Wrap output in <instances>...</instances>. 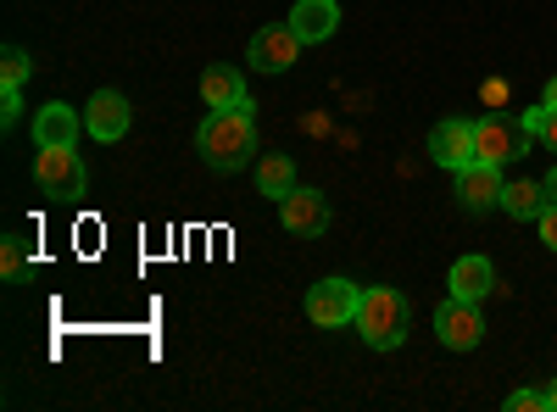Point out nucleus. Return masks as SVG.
Listing matches in <instances>:
<instances>
[{
    "label": "nucleus",
    "instance_id": "obj_1",
    "mask_svg": "<svg viewBox=\"0 0 557 412\" xmlns=\"http://www.w3.org/2000/svg\"><path fill=\"white\" fill-rule=\"evenodd\" d=\"M196 151L218 167V173H235L251 162L257 151V107L240 101V107H212L207 123L196 128Z\"/></svg>",
    "mask_w": 557,
    "mask_h": 412
},
{
    "label": "nucleus",
    "instance_id": "obj_2",
    "mask_svg": "<svg viewBox=\"0 0 557 412\" xmlns=\"http://www.w3.org/2000/svg\"><path fill=\"white\" fill-rule=\"evenodd\" d=\"M357 335L374 351H396L407 340V296L401 290H362L357 301Z\"/></svg>",
    "mask_w": 557,
    "mask_h": 412
},
{
    "label": "nucleus",
    "instance_id": "obj_3",
    "mask_svg": "<svg viewBox=\"0 0 557 412\" xmlns=\"http://www.w3.org/2000/svg\"><path fill=\"white\" fill-rule=\"evenodd\" d=\"M34 185L45 196H57V201H78L84 185H89V173H84L73 146H39L34 151Z\"/></svg>",
    "mask_w": 557,
    "mask_h": 412
},
{
    "label": "nucleus",
    "instance_id": "obj_4",
    "mask_svg": "<svg viewBox=\"0 0 557 412\" xmlns=\"http://www.w3.org/2000/svg\"><path fill=\"white\" fill-rule=\"evenodd\" d=\"M535 146V134L524 128V123H513L507 112H491V117H480L474 123V162H519L524 151Z\"/></svg>",
    "mask_w": 557,
    "mask_h": 412
},
{
    "label": "nucleus",
    "instance_id": "obj_5",
    "mask_svg": "<svg viewBox=\"0 0 557 412\" xmlns=\"http://www.w3.org/2000/svg\"><path fill=\"white\" fill-rule=\"evenodd\" d=\"M357 301H362V290L351 279H318L307 290V317L318 329H346V324H357Z\"/></svg>",
    "mask_w": 557,
    "mask_h": 412
},
{
    "label": "nucleus",
    "instance_id": "obj_6",
    "mask_svg": "<svg viewBox=\"0 0 557 412\" xmlns=\"http://www.w3.org/2000/svg\"><path fill=\"white\" fill-rule=\"evenodd\" d=\"M435 335H441V346H451V351H474V346L485 340L480 301H462V296H451V301L435 312Z\"/></svg>",
    "mask_w": 557,
    "mask_h": 412
},
{
    "label": "nucleus",
    "instance_id": "obj_7",
    "mask_svg": "<svg viewBox=\"0 0 557 412\" xmlns=\"http://www.w3.org/2000/svg\"><path fill=\"white\" fill-rule=\"evenodd\" d=\"M251 67L257 73H285L296 57H301V34L290 28V23H273V28H257V39H251Z\"/></svg>",
    "mask_w": 557,
    "mask_h": 412
},
{
    "label": "nucleus",
    "instance_id": "obj_8",
    "mask_svg": "<svg viewBox=\"0 0 557 412\" xmlns=\"http://www.w3.org/2000/svg\"><path fill=\"white\" fill-rule=\"evenodd\" d=\"M278 217H285L290 235L312 240V235H323V228H330V201H323L318 190H301V185H296L285 201H278Z\"/></svg>",
    "mask_w": 557,
    "mask_h": 412
},
{
    "label": "nucleus",
    "instance_id": "obj_9",
    "mask_svg": "<svg viewBox=\"0 0 557 412\" xmlns=\"http://www.w3.org/2000/svg\"><path fill=\"white\" fill-rule=\"evenodd\" d=\"M128 101L117 96V89H96V96H89V107H84V128L96 134V140H123L128 134Z\"/></svg>",
    "mask_w": 557,
    "mask_h": 412
},
{
    "label": "nucleus",
    "instance_id": "obj_10",
    "mask_svg": "<svg viewBox=\"0 0 557 412\" xmlns=\"http://www.w3.org/2000/svg\"><path fill=\"white\" fill-rule=\"evenodd\" d=\"M430 157L441 162V167H469L474 162V123H462V117H446L435 134H430Z\"/></svg>",
    "mask_w": 557,
    "mask_h": 412
},
{
    "label": "nucleus",
    "instance_id": "obj_11",
    "mask_svg": "<svg viewBox=\"0 0 557 412\" xmlns=\"http://www.w3.org/2000/svg\"><path fill=\"white\" fill-rule=\"evenodd\" d=\"M457 196L469 212H485L502 201V167L496 162H469V167H457Z\"/></svg>",
    "mask_w": 557,
    "mask_h": 412
},
{
    "label": "nucleus",
    "instance_id": "obj_12",
    "mask_svg": "<svg viewBox=\"0 0 557 412\" xmlns=\"http://www.w3.org/2000/svg\"><path fill=\"white\" fill-rule=\"evenodd\" d=\"M290 28L301 34V45H323L341 28V7H335V0H296V7H290Z\"/></svg>",
    "mask_w": 557,
    "mask_h": 412
},
{
    "label": "nucleus",
    "instance_id": "obj_13",
    "mask_svg": "<svg viewBox=\"0 0 557 412\" xmlns=\"http://www.w3.org/2000/svg\"><path fill=\"white\" fill-rule=\"evenodd\" d=\"M446 285H451V296H462V301H485L491 285H496V267H491V257H457Z\"/></svg>",
    "mask_w": 557,
    "mask_h": 412
},
{
    "label": "nucleus",
    "instance_id": "obj_14",
    "mask_svg": "<svg viewBox=\"0 0 557 412\" xmlns=\"http://www.w3.org/2000/svg\"><path fill=\"white\" fill-rule=\"evenodd\" d=\"M34 140L39 146H78V112L67 101H51L34 112Z\"/></svg>",
    "mask_w": 557,
    "mask_h": 412
},
{
    "label": "nucleus",
    "instance_id": "obj_15",
    "mask_svg": "<svg viewBox=\"0 0 557 412\" xmlns=\"http://www.w3.org/2000/svg\"><path fill=\"white\" fill-rule=\"evenodd\" d=\"M201 101L207 107H240L246 101V78L235 67H207L201 73Z\"/></svg>",
    "mask_w": 557,
    "mask_h": 412
},
{
    "label": "nucleus",
    "instance_id": "obj_16",
    "mask_svg": "<svg viewBox=\"0 0 557 412\" xmlns=\"http://www.w3.org/2000/svg\"><path fill=\"white\" fill-rule=\"evenodd\" d=\"M502 207L513 212L519 223H524V217L535 223V217L546 212V190H541V185H530V178H519V185H502Z\"/></svg>",
    "mask_w": 557,
    "mask_h": 412
},
{
    "label": "nucleus",
    "instance_id": "obj_17",
    "mask_svg": "<svg viewBox=\"0 0 557 412\" xmlns=\"http://www.w3.org/2000/svg\"><path fill=\"white\" fill-rule=\"evenodd\" d=\"M257 185H262V196L285 201V196L296 190V167H290V157H262V162H257Z\"/></svg>",
    "mask_w": 557,
    "mask_h": 412
},
{
    "label": "nucleus",
    "instance_id": "obj_18",
    "mask_svg": "<svg viewBox=\"0 0 557 412\" xmlns=\"http://www.w3.org/2000/svg\"><path fill=\"white\" fill-rule=\"evenodd\" d=\"M524 128L535 134L541 146H552V151H557V107H546V101H541V107H530V112H524Z\"/></svg>",
    "mask_w": 557,
    "mask_h": 412
},
{
    "label": "nucleus",
    "instance_id": "obj_19",
    "mask_svg": "<svg viewBox=\"0 0 557 412\" xmlns=\"http://www.w3.org/2000/svg\"><path fill=\"white\" fill-rule=\"evenodd\" d=\"M28 73H34L28 51H23V45H7V57H0V78H7V89H23Z\"/></svg>",
    "mask_w": 557,
    "mask_h": 412
},
{
    "label": "nucleus",
    "instance_id": "obj_20",
    "mask_svg": "<svg viewBox=\"0 0 557 412\" xmlns=\"http://www.w3.org/2000/svg\"><path fill=\"white\" fill-rule=\"evenodd\" d=\"M23 267H28V240H23V235H7V240H0V273H7V279H17Z\"/></svg>",
    "mask_w": 557,
    "mask_h": 412
},
{
    "label": "nucleus",
    "instance_id": "obj_21",
    "mask_svg": "<svg viewBox=\"0 0 557 412\" xmlns=\"http://www.w3.org/2000/svg\"><path fill=\"white\" fill-rule=\"evenodd\" d=\"M507 412H552V396L546 390H513V396H507Z\"/></svg>",
    "mask_w": 557,
    "mask_h": 412
},
{
    "label": "nucleus",
    "instance_id": "obj_22",
    "mask_svg": "<svg viewBox=\"0 0 557 412\" xmlns=\"http://www.w3.org/2000/svg\"><path fill=\"white\" fill-rule=\"evenodd\" d=\"M480 96H485V107H491V112H502V107H507V78H485Z\"/></svg>",
    "mask_w": 557,
    "mask_h": 412
},
{
    "label": "nucleus",
    "instance_id": "obj_23",
    "mask_svg": "<svg viewBox=\"0 0 557 412\" xmlns=\"http://www.w3.org/2000/svg\"><path fill=\"white\" fill-rule=\"evenodd\" d=\"M17 117H23V96H17V89H7V96H0V123L12 128Z\"/></svg>",
    "mask_w": 557,
    "mask_h": 412
},
{
    "label": "nucleus",
    "instance_id": "obj_24",
    "mask_svg": "<svg viewBox=\"0 0 557 412\" xmlns=\"http://www.w3.org/2000/svg\"><path fill=\"white\" fill-rule=\"evenodd\" d=\"M535 228H541V240H546V246L557 251V207H546V212L535 217Z\"/></svg>",
    "mask_w": 557,
    "mask_h": 412
},
{
    "label": "nucleus",
    "instance_id": "obj_25",
    "mask_svg": "<svg viewBox=\"0 0 557 412\" xmlns=\"http://www.w3.org/2000/svg\"><path fill=\"white\" fill-rule=\"evenodd\" d=\"M541 190H546V207H557V167L541 178Z\"/></svg>",
    "mask_w": 557,
    "mask_h": 412
},
{
    "label": "nucleus",
    "instance_id": "obj_26",
    "mask_svg": "<svg viewBox=\"0 0 557 412\" xmlns=\"http://www.w3.org/2000/svg\"><path fill=\"white\" fill-rule=\"evenodd\" d=\"M541 101H546V107H557V78L546 84V96H541Z\"/></svg>",
    "mask_w": 557,
    "mask_h": 412
},
{
    "label": "nucleus",
    "instance_id": "obj_27",
    "mask_svg": "<svg viewBox=\"0 0 557 412\" xmlns=\"http://www.w3.org/2000/svg\"><path fill=\"white\" fill-rule=\"evenodd\" d=\"M546 396H552V412H557V379H552V390H546Z\"/></svg>",
    "mask_w": 557,
    "mask_h": 412
}]
</instances>
